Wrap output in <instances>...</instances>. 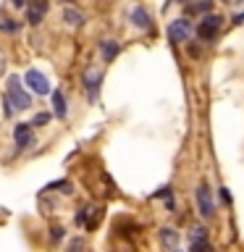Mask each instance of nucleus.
<instances>
[{
	"mask_svg": "<svg viewBox=\"0 0 244 252\" xmlns=\"http://www.w3.org/2000/svg\"><path fill=\"white\" fill-rule=\"evenodd\" d=\"M3 110H5V116H13V110H27L31 105V97H29V92H24V87H21V79L11 74L8 76V87H5V97H3Z\"/></svg>",
	"mask_w": 244,
	"mask_h": 252,
	"instance_id": "1",
	"label": "nucleus"
},
{
	"mask_svg": "<svg viewBox=\"0 0 244 252\" xmlns=\"http://www.w3.org/2000/svg\"><path fill=\"white\" fill-rule=\"evenodd\" d=\"M220 27H223V19L215 16V13H210V16H205V19L200 21V27H197V37H200L202 42H213V39L218 37Z\"/></svg>",
	"mask_w": 244,
	"mask_h": 252,
	"instance_id": "2",
	"label": "nucleus"
},
{
	"mask_svg": "<svg viewBox=\"0 0 244 252\" xmlns=\"http://www.w3.org/2000/svg\"><path fill=\"white\" fill-rule=\"evenodd\" d=\"M24 82L29 84L31 92H37V94H50V82H47V76L42 74V71L29 68L27 74H24Z\"/></svg>",
	"mask_w": 244,
	"mask_h": 252,
	"instance_id": "3",
	"label": "nucleus"
},
{
	"mask_svg": "<svg viewBox=\"0 0 244 252\" xmlns=\"http://www.w3.org/2000/svg\"><path fill=\"white\" fill-rule=\"evenodd\" d=\"M168 37H171V42H189V37H192V21H186V19H176V21H171V27H168Z\"/></svg>",
	"mask_w": 244,
	"mask_h": 252,
	"instance_id": "4",
	"label": "nucleus"
},
{
	"mask_svg": "<svg viewBox=\"0 0 244 252\" xmlns=\"http://www.w3.org/2000/svg\"><path fill=\"white\" fill-rule=\"evenodd\" d=\"M197 208H200V216L210 218L213 210H215V202H213V189L208 184L197 187Z\"/></svg>",
	"mask_w": 244,
	"mask_h": 252,
	"instance_id": "5",
	"label": "nucleus"
},
{
	"mask_svg": "<svg viewBox=\"0 0 244 252\" xmlns=\"http://www.w3.org/2000/svg\"><path fill=\"white\" fill-rule=\"evenodd\" d=\"M13 142H16V147H29V145H34L31 124H16V129H13Z\"/></svg>",
	"mask_w": 244,
	"mask_h": 252,
	"instance_id": "6",
	"label": "nucleus"
},
{
	"mask_svg": "<svg viewBox=\"0 0 244 252\" xmlns=\"http://www.w3.org/2000/svg\"><path fill=\"white\" fill-rule=\"evenodd\" d=\"M45 11H47V3L45 0H34V3H29L27 8V21L29 24H39L45 19Z\"/></svg>",
	"mask_w": 244,
	"mask_h": 252,
	"instance_id": "7",
	"label": "nucleus"
},
{
	"mask_svg": "<svg viewBox=\"0 0 244 252\" xmlns=\"http://www.w3.org/2000/svg\"><path fill=\"white\" fill-rule=\"evenodd\" d=\"M131 21H134V27H139V29H150V13L142 5H137L131 11Z\"/></svg>",
	"mask_w": 244,
	"mask_h": 252,
	"instance_id": "8",
	"label": "nucleus"
},
{
	"mask_svg": "<svg viewBox=\"0 0 244 252\" xmlns=\"http://www.w3.org/2000/svg\"><path fill=\"white\" fill-rule=\"evenodd\" d=\"M100 50H102V61H113L121 47H118L116 39H102V42H100Z\"/></svg>",
	"mask_w": 244,
	"mask_h": 252,
	"instance_id": "9",
	"label": "nucleus"
},
{
	"mask_svg": "<svg viewBox=\"0 0 244 252\" xmlns=\"http://www.w3.org/2000/svg\"><path fill=\"white\" fill-rule=\"evenodd\" d=\"M84 82H87V90H90V100H94V97H97L100 74H97V71H92V68H87V74H84Z\"/></svg>",
	"mask_w": 244,
	"mask_h": 252,
	"instance_id": "10",
	"label": "nucleus"
},
{
	"mask_svg": "<svg viewBox=\"0 0 244 252\" xmlns=\"http://www.w3.org/2000/svg\"><path fill=\"white\" fill-rule=\"evenodd\" d=\"M63 21L71 24V27H82L87 21V16L82 11H76V8H66V11H63Z\"/></svg>",
	"mask_w": 244,
	"mask_h": 252,
	"instance_id": "11",
	"label": "nucleus"
},
{
	"mask_svg": "<svg viewBox=\"0 0 244 252\" xmlns=\"http://www.w3.org/2000/svg\"><path fill=\"white\" fill-rule=\"evenodd\" d=\"M53 110L58 118H66V97L61 90H53Z\"/></svg>",
	"mask_w": 244,
	"mask_h": 252,
	"instance_id": "12",
	"label": "nucleus"
},
{
	"mask_svg": "<svg viewBox=\"0 0 244 252\" xmlns=\"http://www.w3.org/2000/svg\"><path fill=\"white\" fill-rule=\"evenodd\" d=\"M160 239H163L165 244H168L171 250H176V244H179V234L173 231V228H163V231H160Z\"/></svg>",
	"mask_w": 244,
	"mask_h": 252,
	"instance_id": "13",
	"label": "nucleus"
},
{
	"mask_svg": "<svg viewBox=\"0 0 244 252\" xmlns=\"http://www.w3.org/2000/svg\"><path fill=\"white\" fill-rule=\"evenodd\" d=\"M192 252H215V250H213L208 239H200V242H192Z\"/></svg>",
	"mask_w": 244,
	"mask_h": 252,
	"instance_id": "14",
	"label": "nucleus"
},
{
	"mask_svg": "<svg viewBox=\"0 0 244 252\" xmlns=\"http://www.w3.org/2000/svg\"><path fill=\"white\" fill-rule=\"evenodd\" d=\"M210 5H213V0H202V3L189 5V13H205V11H210Z\"/></svg>",
	"mask_w": 244,
	"mask_h": 252,
	"instance_id": "15",
	"label": "nucleus"
},
{
	"mask_svg": "<svg viewBox=\"0 0 244 252\" xmlns=\"http://www.w3.org/2000/svg\"><path fill=\"white\" fill-rule=\"evenodd\" d=\"M19 29V24H16L13 19H3L0 21V32H16Z\"/></svg>",
	"mask_w": 244,
	"mask_h": 252,
	"instance_id": "16",
	"label": "nucleus"
},
{
	"mask_svg": "<svg viewBox=\"0 0 244 252\" xmlns=\"http://www.w3.org/2000/svg\"><path fill=\"white\" fill-rule=\"evenodd\" d=\"M68 252H84V239H71V244H68Z\"/></svg>",
	"mask_w": 244,
	"mask_h": 252,
	"instance_id": "17",
	"label": "nucleus"
},
{
	"mask_svg": "<svg viewBox=\"0 0 244 252\" xmlns=\"http://www.w3.org/2000/svg\"><path fill=\"white\" fill-rule=\"evenodd\" d=\"M47 121H50V113H39L34 121H31V126H42V124H47Z\"/></svg>",
	"mask_w": 244,
	"mask_h": 252,
	"instance_id": "18",
	"label": "nucleus"
},
{
	"mask_svg": "<svg viewBox=\"0 0 244 252\" xmlns=\"http://www.w3.org/2000/svg\"><path fill=\"white\" fill-rule=\"evenodd\" d=\"M200 239H205V228H192V242H200Z\"/></svg>",
	"mask_w": 244,
	"mask_h": 252,
	"instance_id": "19",
	"label": "nucleus"
},
{
	"mask_svg": "<svg viewBox=\"0 0 244 252\" xmlns=\"http://www.w3.org/2000/svg\"><path fill=\"white\" fill-rule=\"evenodd\" d=\"M220 200H223V202H231V192H228V187L220 189Z\"/></svg>",
	"mask_w": 244,
	"mask_h": 252,
	"instance_id": "20",
	"label": "nucleus"
},
{
	"mask_svg": "<svg viewBox=\"0 0 244 252\" xmlns=\"http://www.w3.org/2000/svg\"><path fill=\"white\" fill-rule=\"evenodd\" d=\"M50 236H53V242H58V239H61V236H63V228H58V226H55Z\"/></svg>",
	"mask_w": 244,
	"mask_h": 252,
	"instance_id": "21",
	"label": "nucleus"
},
{
	"mask_svg": "<svg viewBox=\"0 0 244 252\" xmlns=\"http://www.w3.org/2000/svg\"><path fill=\"white\" fill-rule=\"evenodd\" d=\"M234 24H244V13H239V16H234Z\"/></svg>",
	"mask_w": 244,
	"mask_h": 252,
	"instance_id": "22",
	"label": "nucleus"
},
{
	"mask_svg": "<svg viewBox=\"0 0 244 252\" xmlns=\"http://www.w3.org/2000/svg\"><path fill=\"white\" fill-rule=\"evenodd\" d=\"M11 3H13L16 8H24V0H11Z\"/></svg>",
	"mask_w": 244,
	"mask_h": 252,
	"instance_id": "23",
	"label": "nucleus"
},
{
	"mask_svg": "<svg viewBox=\"0 0 244 252\" xmlns=\"http://www.w3.org/2000/svg\"><path fill=\"white\" fill-rule=\"evenodd\" d=\"M3 63H5V58H3V53H0V71H3Z\"/></svg>",
	"mask_w": 244,
	"mask_h": 252,
	"instance_id": "24",
	"label": "nucleus"
},
{
	"mask_svg": "<svg viewBox=\"0 0 244 252\" xmlns=\"http://www.w3.org/2000/svg\"><path fill=\"white\" fill-rule=\"evenodd\" d=\"M171 252H181V250H171Z\"/></svg>",
	"mask_w": 244,
	"mask_h": 252,
	"instance_id": "25",
	"label": "nucleus"
}]
</instances>
